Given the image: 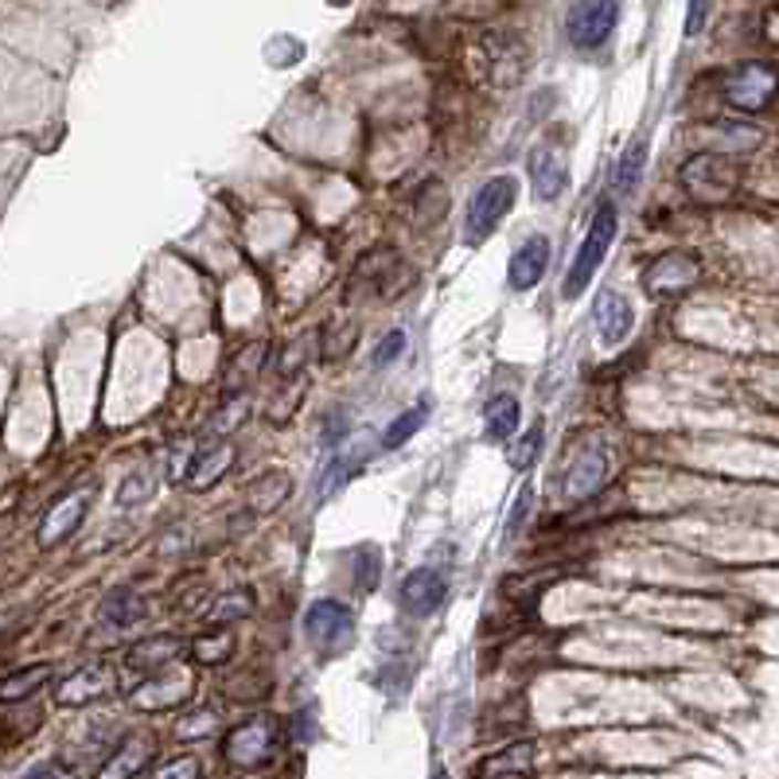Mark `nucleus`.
<instances>
[{
	"label": "nucleus",
	"mask_w": 779,
	"mask_h": 779,
	"mask_svg": "<svg viewBox=\"0 0 779 779\" xmlns=\"http://www.w3.org/2000/svg\"><path fill=\"white\" fill-rule=\"evenodd\" d=\"M429 421V406L421 402V406H413V410H406V413H398L390 425H386V433H382V449H402L406 441H413L418 436V429Z\"/></svg>",
	"instance_id": "393cba45"
},
{
	"label": "nucleus",
	"mask_w": 779,
	"mask_h": 779,
	"mask_svg": "<svg viewBox=\"0 0 779 779\" xmlns=\"http://www.w3.org/2000/svg\"><path fill=\"white\" fill-rule=\"evenodd\" d=\"M355 581H359V589H378V581H382V554L375 550V546H359L355 550Z\"/></svg>",
	"instance_id": "7c9ffc66"
},
{
	"label": "nucleus",
	"mask_w": 779,
	"mask_h": 779,
	"mask_svg": "<svg viewBox=\"0 0 779 779\" xmlns=\"http://www.w3.org/2000/svg\"><path fill=\"white\" fill-rule=\"evenodd\" d=\"M48 678H51V666H48V663H40V666H24V671L9 674V678H4V686H0V697H4V706H17V702H24V697H32L35 689H40Z\"/></svg>",
	"instance_id": "b1692460"
},
{
	"label": "nucleus",
	"mask_w": 779,
	"mask_h": 779,
	"mask_svg": "<svg viewBox=\"0 0 779 779\" xmlns=\"http://www.w3.org/2000/svg\"><path fill=\"white\" fill-rule=\"evenodd\" d=\"M615 227H620L615 203H600L597 214H592L589 234H585L581 250H577L573 265H569V277H566V296H569V301H577V296H581L585 288L592 285V277H597V270L604 265V254H608V246H612V239H615Z\"/></svg>",
	"instance_id": "f257e3e1"
},
{
	"label": "nucleus",
	"mask_w": 779,
	"mask_h": 779,
	"mask_svg": "<svg viewBox=\"0 0 779 779\" xmlns=\"http://www.w3.org/2000/svg\"><path fill=\"white\" fill-rule=\"evenodd\" d=\"M722 94L740 114H764L779 98V66L771 63H745L725 74Z\"/></svg>",
	"instance_id": "20e7f679"
},
{
	"label": "nucleus",
	"mask_w": 779,
	"mask_h": 779,
	"mask_svg": "<svg viewBox=\"0 0 779 779\" xmlns=\"http://www.w3.org/2000/svg\"><path fill=\"white\" fill-rule=\"evenodd\" d=\"M288 492H293V480L285 476V472H265V476H257L254 484L246 487V507L257 510V515H270V510H277L281 503L288 499Z\"/></svg>",
	"instance_id": "aec40b11"
},
{
	"label": "nucleus",
	"mask_w": 779,
	"mask_h": 779,
	"mask_svg": "<svg viewBox=\"0 0 779 779\" xmlns=\"http://www.w3.org/2000/svg\"><path fill=\"white\" fill-rule=\"evenodd\" d=\"M250 612H254V592L234 589V592H227V597L214 600L211 612H207V620L211 623H234V620H242V615H250Z\"/></svg>",
	"instance_id": "cd10ccee"
},
{
	"label": "nucleus",
	"mask_w": 779,
	"mask_h": 779,
	"mask_svg": "<svg viewBox=\"0 0 779 779\" xmlns=\"http://www.w3.org/2000/svg\"><path fill=\"white\" fill-rule=\"evenodd\" d=\"M682 183L697 203H717V199H729V191L737 188V168L714 152L694 156L682 165Z\"/></svg>",
	"instance_id": "1a4fd4ad"
},
{
	"label": "nucleus",
	"mask_w": 779,
	"mask_h": 779,
	"mask_svg": "<svg viewBox=\"0 0 779 779\" xmlns=\"http://www.w3.org/2000/svg\"><path fill=\"white\" fill-rule=\"evenodd\" d=\"M538 452H541V421H534V425L515 441V449H510V467L526 472V467L538 460Z\"/></svg>",
	"instance_id": "2f4dec72"
},
{
	"label": "nucleus",
	"mask_w": 779,
	"mask_h": 779,
	"mask_svg": "<svg viewBox=\"0 0 779 779\" xmlns=\"http://www.w3.org/2000/svg\"><path fill=\"white\" fill-rule=\"evenodd\" d=\"M230 464H234V449H230V444L199 449L196 456H191V467H188V476H183V484H188L191 492H207Z\"/></svg>",
	"instance_id": "f3484780"
},
{
	"label": "nucleus",
	"mask_w": 779,
	"mask_h": 779,
	"mask_svg": "<svg viewBox=\"0 0 779 779\" xmlns=\"http://www.w3.org/2000/svg\"><path fill=\"white\" fill-rule=\"evenodd\" d=\"M230 655H234V632H227V628H222V635L207 632L191 640V659H199V663H227Z\"/></svg>",
	"instance_id": "bb28decb"
},
{
	"label": "nucleus",
	"mask_w": 779,
	"mask_h": 779,
	"mask_svg": "<svg viewBox=\"0 0 779 779\" xmlns=\"http://www.w3.org/2000/svg\"><path fill=\"white\" fill-rule=\"evenodd\" d=\"M697 277H702V262L689 250H666L655 262L643 265L640 285L648 288V296H678L694 288Z\"/></svg>",
	"instance_id": "0eeeda50"
},
{
	"label": "nucleus",
	"mask_w": 779,
	"mask_h": 779,
	"mask_svg": "<svg viewBox=\"0 0 779 779\" xmlns=\"http://www.w3.org/2000/svg\"><path fill=\"white\" fill-rule=\"evenodd\" d=\"M86 510H91V492H78V495L59 499L55 507L48 510V518L40 523V546L43 550H51V546H59V541L71 538V534L83 526Z\"/></svg>",
	"instance_id": "4468645a"
},
{
	"label": "nucleus",
	"mask_w": 779,
	"mask_h": 779,
	"mask_svg": "<svg viewBox=\"0 0 779 779\" xmlns=\"http://www.w3.org/2000/svg\"><path fill=\"white\" fill-rule=\"evenodd\" d=\"M550 239L546 234H530V239L523 242V246L510 254V265H507V285L515 288V293H526V288H534L541 277H546V270H550Z\"/></svg>",
	"instance_id": "f8f14e48"
},
{
	"label": "nucleus",
	"mask_w": 779,
	"mask_h": 779,
	"mask_svg": "<svg viewBox=\"0 0 779 779\" xmlns=\"http://www.w3.org/2000/svg\"><path fill=\"white\" fill-rule=\"evenodd\" d=\"M706 24V0H689V17H686V35H697Z\"/></svg>",
	"instance_id": "c9c22d12"
},
{
	"label": "nucleus",
	"mask_w": 779,
	"mask_h": 779,
	"mask_svg": "<svg viewBox=\"0 0 779 779\" xmlns=\"http://www.w3.org/2000/svg\"><path fill=\"white\" fill-rule=\"evenodd\" d=\"M359 441V436H355ZM355 441H344L339 444V452L336 456L324 464V472H320V484H316V492H320V499H331V495L339 492V487L347 484V480L355 476L362 467V460H367V444H355Z\"/></svg>",
	"instance_id": "2eb2a0df"
},
{
	"label": "nucleus",
	"mask_w": 779,
	"mask_h": 779,
	"mask_svg": "<svg viewBox=\"0 0 779 779\" xmlns=\"http://www.w3.org/2000/svg\"><path fill=\"white\" fill-rule=\"evenodd\" d=\"M406 347H410V336H406L402 328H394V331H386L382 339H378V347H375V355H370V367L375 370H386L390 362H398L406 355Z\"/></svg>",
	"instance_id": "c756f323"
},
{
	"label": "nucleus",
	"mask_w": 779,
	"mask_h": 779,
	"mask_svg": "<svg viewBox=\"0 0 779 779\" xmlns=\"http://www.w3.org/2000/svg\"><path fill=\"white\" fill-rule=\"evenodd\" d=\"M180 651H183V643L176 640V635H156V640H145L129 651V666L140 674H156V671H165Z\"/></svg>",
	"instance_id": "6ab92c4d"
},
{
	"label": "nucleus",
	"mask_w": 779,
	"mask_h": 779,
	"mask_svg": "<svg viewBox=\"0 0 779 779\" xmlns=\"http://www.w3.org/2000/svg\"><path fill=\"white\" fill-rule=\"evenodd\" d=\"M242 418H246V398H230V402L222 406V413H214V418H211V425H207V433L227 436L230 429L239 425Z\"/></svg>",
	"instance_id": "473e14b6"
},
{
	"label": "nucleus",
	"mask_w": 779,
	"mask_h": 779,
	"mask_svg": "<svg viewBox=\"0 0 779 779\" xmlns=\"http://www.w3.org/2000/svg\"><path fill=\"white\" fill-rule=\"evenodd\" d=\"M148 748H152V745H148L145 737L125 740V745L117 748V752H122V756H117L114 764H106V768H102V776H133V771H140V764H145L148 756H152V752H148Z\"/></svg>",
	"instance_id": "c85d7f7f"
},
{
	"label": "nucleus",
	"mask_w": 779,
	"mask_h": 779,
	"mask_svg": "<svg viewBox=\"0 0 779 779\" xmlns=\"http://www.w3.org/2000/svg\"><path fill=\"white\" fill-rule=\"evenodd\" d=\"M304 635L316 651L324 655H336V651H347L355 643V612L344 604V600H312L308 612H304Z\"/></svg>",
	"instance_id": "39448f33"
},
{
	"label": "nucleus",
	"mask_w": 779,
	"mask_h": 779,
	"mask_svg": "<svg viewBox=\"0 0 779 779\" xmlns=\"http://www.w3.org/2000/svg\"><path fill=\"white\" fill-rule=\"evenodd\" d=\"M444 597H449V577L436 573L433 566L413 569V573H406L402 585H398V604H402V612L413 615V620H429V615H436L444 604Z\"/></svg>",
	"instance_id": "9d476101"
},
{
	"label": "nucleus",
	"mask_w": 779,
	"mask_h": 779,
	"mask_svg": "<svg viewBox=\"0 0 779 779\" xmlns=\"http://www.w3.org/2000/svg\"><path fill=\"white\" fill-rule=\"evenodd\" d=\"M643 168H648V140H632V145L620 152V160H615V176H612L615 191H620V196H632V191L640 188Z\"/></svg>",
	"instance_id": "5701e85b"
},
{
	"label": "nucleus",
	"mask_w": 779,
	"mask_h": 779,
	"mask_svg": "<svg viewBox=\"0 0 779 779\" xmlns=\"http://www.w3.org/2000/svg\"><path fill=\"white\" fill-rule=\"evenodd\" d=\"M526 176H530V188L541 203H554L561 191L569 188V168H566V156L558 148H534L530 160H526Z\"/></svg>",
	"instance_id": "ddd939ff"
},
{
	"label": "nucleus",
	"mask_w": 779,
	"mask_h": 779,
	"mask_svg": "<svg viewBox=\"0 0 779 779\" xmlns=\"http://www.w3.org/2000/svg\"><path fill=\"white\" fill-rule=\"evenodd\" d=\"M534 510V487L523 484L518 487V499H515V510L507 515V538H518V530L526 526V518H530Z\"/></svg>",
	"instance_id": "72a5a7b5"
},
{
	"label": "nucleus",
	"mask_w": 779,
	"mask_h": 779,
	"mask_svg": "<svg viewBox=\"0 0 779 779\" xmlns=\"http://www.w3.org/2000/svg\"><path fill=\"white\" fill-rule=\"evenodd\" d=\"M615 20H620L615 0H577L566 17V40L577 51H597L615 32Z\"/></svg>",
	"instance_id": "423d86ee"
},
{
	"label": "nucleus",
	"mask_w": 779,
	"mask_h": 779,
	"mask_svg": "<svg viewBox=\"0 0 779 779\" xmlns=\"http://www.w3.org/2000/svg\"><path fill=\"white\" fill-rule=\"evenodd\" d=\"M534 756H538L534 740H518V745L503 748L499 756L480 764V776H526L534 768Z\"/></svg>",
	"instance_id": "412c9836"
},
{
	"label": "nucleus",
	"mask_w": 779,
	"mask_h": 779,
	"mask_svg": "<svg viewBox=\"0 0 779 779\" xmlns=\"http://www.w3.org/2000/svg\"><path fill=\"white\" fill-rule=\"evenodd\" d=\"M281 752V729L273 717H246L222 737V756L234 768H265Z\"/></svg>",
	"instance_id": "7ed1b4c3"
},
{
	"label": "nucleus",
	"mask_w": 779,
	"mask_h": 779,
	"mask_svg": "<svg viewBox=\"0 0 779 779\" xmlns=\"http://www.w3.org/2000/svg\"><path fill=\"white\" fill-rule=\"evenodd\" d=\"M98 615H102L106 628H133V623L145 615V600H140L137 592H129V589H117V592H109V597L102 600Z\"/></svg>",
	"instance_id": "4be33fe9"
},
{
	"label": "nucleus",
	"mask_w": 779,
	"mask_h": 779,
	"mask_svg": "<svg viewBox=\"0 0 779 779\" xmlns=\"http://www.w3.org/2000/svg\"><path fill=\"white\" fill-rule=\"evenodd\" d=\"M518 421H523V406L515 394H495L484 406V436L487 441H510L518 433Z\"/></svg>",
	"instance_id": "a211bd4d"
},
{
	"label": "nucleus",
	"mask_w": 779,
	"mask_h": 779,
	"mask_svg": "<svg viewBox=\"0 0 779 779\" xmlns=\"http://www.w3.org/2000/svg\"><path fill=\"white\" fill-rule=\"evenodd\" d=\"M592 328H597L600 344L604 347H620L623 339L632 336L635 328V312H632V301L620 296L615 288H604L597 293V304H592Z\"/></svg>",
	"instance_id": "9b49d317"
},
{
	"label": "nucleus",
	"mask_w": 779,
	"mask_h": 779,
	"mask_svg": "<svg viewBox=\"0 0 779 779\" xmlns=\"http://www.w3.org/2000/svg\"><path fill=\"white\" fill-rule=\"evenodd\" d=\"M156 487H160V476H156L152 467L129 472V476H125V484L117 487V507H140V503L152 499Z\"/></svg>",
	"instance_id": "a878e982"
},
{
	"label": "nucleus",
	"mask_w": 779,
	"mask_h": 779,
	"mask_svg": "<svg viewBox=\"0 0 779 779\" xmlns=\"http://www.w3.org/2000/svg\"><path fill=\"white\" fill-rule=\"evenodd\" d=\"M308 344H312V339L304 336V339H296V344L288 347V351H285V359H281V375H296V370H301V362L308 359V351H312Z\"/></svg>",
	"instance_id": "f704fd0d"
},
{
	"label": "nucleus",
	"mask_w": 779,
	"mask_h": 779,
	"mask_svg": "<svg viewBox=\"0 0 779 779\" xmlns=\"http://www.w3.org/2000/svg\"><path fill=\"white\" fill-rule=\"evenodd\" d=\"M518 199V180L515 176H492V180L480 183V191L467 199V214H464V242L467 246H480V242L499 227L503 214L515 207Z\"/></svg>",
	"instance_id": "f03ea898"
},
{
	"label": "nucleus",
	"mask_w": 779,
	"mask_h": 779,
	"mask_svg": "<svg viewBox=\"0 0 779 779\" xmlns=\"http://www.w3.org/2000/svg\"><path fill=\"white\" fill-rule=\"evenodd\" d=\"M156 776H199V764L196 760L168 764V768H156Z\"/></svg>",
	"instance_id": "e433bc0d"
},
{
	"label": "nucleus",
	"mask_w": 779,
	"mask_h": 779,
	"mask_svg": "<svg viewBox=\"0 0 779 779\" xmlns=\"http://www.w3.org/2000/svg\"><path fill=\"white\" fill-rule=\"evenodd\" d=\"M604 484H608L604 449L585 444V449H577L573 456H569L566 472H561V480H558V492H561V499H569V503H585L604 492Z\"/></svg>",
	"instance_id": "6e6552de"
},
{
	"label": "nucleus",
	"mask_w": 779,
	"mask_h": 779,
	"mask_svg": "<svg viewBox=\"0 0 779 779\" xmlns=\"http://www.w3.org/2000/svg\"><path fill=\"white\" fill-rule=\"evenodd\" d=\"M109 689V671L106 666H83L71 678H63V686L55 689L59 706H86L94 697H102Z\"/></svg>",
	"instance_id": "dca6fc26"
}]
</instances>
